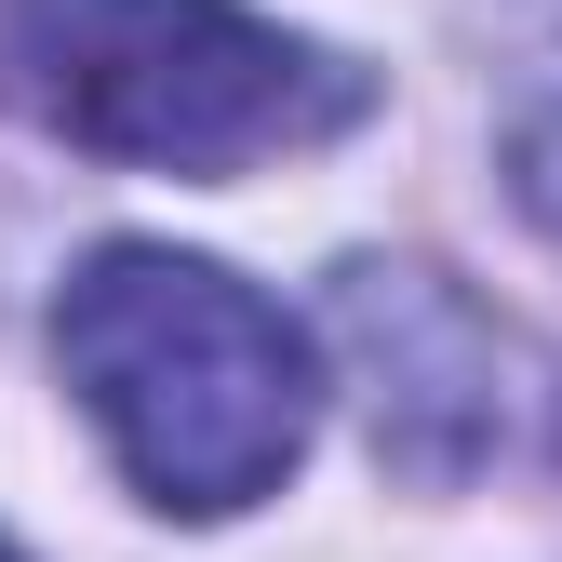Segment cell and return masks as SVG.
<instances>
[{"label":"cell","instance_id":"cell-1","mask_svg":"<svg viewBox=\"0 0 562 562\" xmlns=\"http://www.w3.org/2000/svg\"><path fill=\"white\" fill-rule=\"evenodd\" d=\"M54 362H67V402L94 415V442L121 456V482L175 522H228L281 496L322 429L308 322L175 241H108L67 268Z\"/></svg>","mask_w":562,"mask_h":562},{"label":"cell","instance_id":"cell-2","mask_svg":"<svg viewBox=\"0 0 562 562\" xmlns=\"http://www.w3.org/2000/svg\"><path fill=\"white\" fill-rule=\"evenodd\" d=\"M0 54L67 148L121 175H201V188L335 148L375 108L348 54L241 14V0H14Z\"/></svg>","mask_w":562,"mask_h":562},{"label":"cell","instance_id":"cell-3","mask_svg":"<svg viewBox=\"0 0 562 562\" xmlns=\"http://www.w3.org/2000/svg\"><path fill=\"white\" fill-rule=\"evenodd\" d=\"M348 348L375 375V456L402 482H469L496 456V322L429 268H348Z\"/></svg>","mask_w":562,"mask_h":562},{"label":"cell","instance_id":"cell-4","mask_svg":"<svg viewBox=\"0 0 562 562\" xmlns=\"http://www.w3.org/2000/svg\"><path fill=\"white\" fill-rule=\"evenodd\" d=\"M509 188H522V215H549V228H562V108H549V121H522Z\"/></svg>","mask_w":562,"mask_h":562},{"label":"cell","instance_id":"cell-5","mask_svg":"<svg viewBox=\"0 0 562 562\" xmlns=\"http://www.w3.org/2000/svg\"><path fill=\"white\" fill-rule=\"evenodd\" d=\"M0 562H27V549H14V536H0Z\"/></svg>","mask_w":562,"mask_h":562}]
</instances>
